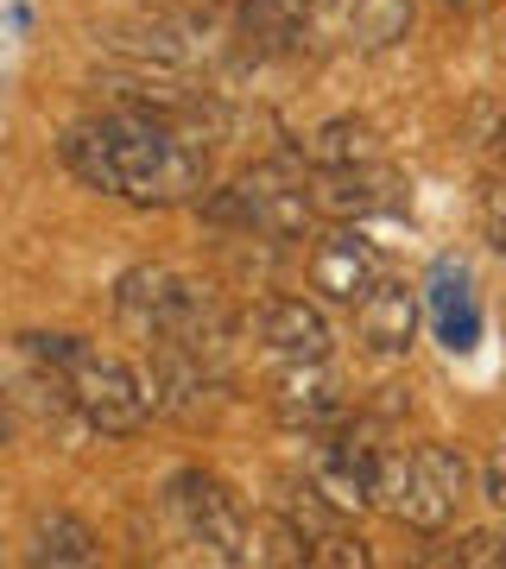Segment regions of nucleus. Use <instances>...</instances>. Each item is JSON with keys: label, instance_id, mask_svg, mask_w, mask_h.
<instances>
[{"label": "nucleus", "instance_id": "obj_14", "mask_svg": "<svg viewBox=\"0 0 506 569\" xmlns=\"http://www.w3.org/2000/svg\"><path fill=\"white\" fill-rule=\"evenodd\" d=\"M324 0H241V32L260 51H291V44L310 32Z\"/></svg>", "mask_w": 506, "mask_h": 569}, {"label": "nucleus", "instance_id": "obj_2", "mask_svg": "<svg viewBox=\"0 0 506 569\" xmlns=\"http://www.w3.org/2000/svg\"><path fill=\"white\" fill-rule=\"evenodd\" d=\"M463 481H468V462H463V449H449V443H418L411 456L380 449V462H374V507H386L411 531H444L456 500H463Z\"/></svg>", "mask_w": 506, "mask_h": 569}, {"label": "nucleus", "instance_id": "obj_8", "mask_svg": "<svg viewBox=\"0 0 506 569\" xmlns=\"http://www.w3.org/2000/svg\"><path fill=\"white\" fill-rule=\"evenodd\" d=\"M260 342L285 361H324L329 355V323L317 305H304V298H272L260 310Z\"/></svg>", "mask_w": 506, "mask_h": 569}, {"label": "nucleus", "instance_id": "obj_23", "mask_svg": "<svg viewBox=\"0 0 506 569\" xmlns=\"http://www.w3.org/2000/svg\"><path fill=\"white\" fill-rule=\"evenodd\" d=\"M500 159H506V127H500Z\"/></svg>", "mask_w": 506, "mask_h": 569}, {"label": "nucleus", "instance_id": "obj_5", "mask_svg": "<svg viewBox=\"0 0 506 569\" xmlns=\"http://www.w3.org/2000/svg\"><path fill=\"white\" fill-rule=\"evenodd\" d=\"M171 507H178L183 531L197 538L209 557H222V563H247V538H254V519L241 512V500L216 481V475H202V468H183L178 481H171Z\"/></svg>", "mask_w": 506, "mask_h": 569}, {"label": "nucleus", "instance_id": "obj_15", "mask_svg": "<svg viewBox=\"0 0 506 569\" xmlns=\"http://www.w3.org/2000/svg\"><path fill=\"white\" fill-rule=\"evenodd\" d=\"M108 51L115 58H133V63H159V70H178L190 58V44L171 20H152V26H115L108 32Z\"/></svg>", "mask_w": 506, "mask_h": 569}, {"label": "nucleus", "instance_id": "obj_17", "mask_svg": "<svg viewBox=\"0 0 506 569\" xmlns=\"http://www.w3.org/2000/svg\"><path fill=\"white\" fill-rule=\"evenodd\" d=\"M32 563H96V531L70 512H44L32 531Z\"/></svg>", "mask_w": 506, "mask_h": 569}, {"label": "nucleus", "instance_id": "obj_10", "mask_svg": "<svg viewBox=\"0 0 506 569\" xmlns=\"http://www.w3.org/2000/svg\"><path fill=\"white\" fill-rule=\"evenodd\" d=\"M405 183L386 171V164H348V171H329V183H317V209L329 216H374V209H393Z\"/></svg>", "mask_w": 506, "mask_h": 569}, {"label": "nucleus", "instance_id": "obj_12", "mask_svg": "<svg viewBox=\"0 0 506 569\" xmlns=\"http://www.w3.org/2000/svg\"><path fill=\"white\" fill-rule=\"evenodd\" d=\"M374 159H380V133H374V121H361V114L324 121L304 140V164H317V171H348V164H374Z\"/></svg>", "mask_w": 506, "mask_h": 569}, {"label": "nucleus", "instance_id": "obj_1", "mask_svg": "<svg viewBox=\"0 0 506 569\" xmlns=\"http://www.w3.org/2000/svg\"><path fill=\"white\" fill-rule=\"evenodd\" d=\"M115 127V159H121V197L127 203H190L209 183V152L190 133H178L159 114H108Z\"/></svg>", "mask_w": 506, "mask_h": 569}, {"label": "nucleus", "instance_id": "obj_22", "mask_svg": "<svg viewBox=\"0 0 506 569\" xmlns=\"http://www.w3.org/2000/svg\"><path fill=\"white\" fill-rule=\"evenodd\" d=\"M482 493L494 500V507H506V449H494V456H487V468H482Z\"/></svg>", "mask_w": 506, "mask_h": 569}, {"label": "nucleus", "instance_id": "obj_20", "mask_svg": "<svg viewBox=\"0 0 506 569\" xmlns=\"http://www.w3.org/2000/svg\"><path fill=\"white\" fill-rule=\"evenodd\" d=\"M456 563H506V538H494V531H468L463 545H456Z\"/></svg>", "mask_w": 506, "mask_h": 569}, {"label": "nucleus", "instance_id": "obj_16", "mask_svg": "<svg viewBox=\"0 0 506 569\" xmlns=\"http://www.w3.org/2000/svg\"><path fill=\"white\" fill-rule=\"evenodd\" d=\"M247 563H310V526H298L291 512H266L254 519V538H247Z\"/></svg>", "mask_w": 506, "mask_h": 569}, {"label": "nucleus", "instance_id": "obj_24", "mask_svg": "<svg viewBox=\"0 0 506 569\" xmlns=\"http://www.w3.org/2000/svg\"><path fill=\"white\" fill-rule=\"evenodd\" d=\"M463 7H468V0H463Z\"/></svg>", "mask_w": 506, "mask_h": 569}, {"label": "nucleus", "instance_id": "obj_18", "mask_svg": "<svg viewBox=\"0 0 506 569\" xmlns=\"http://www.w3.org/2000/svg\"><path fill=\"white\" fill-rule=\"evenodd\" d=\"M405 26H411V0H355V7H348V39L361 44V51L399 44Z\"/></svg>", "mask_w": 506, "mask_h": 569}, {"label": "nucleus", "instance_id": "obj_9", "mask_svg": "<svg viewBox=\"0 0 506 569\" xmlns=\"http://www.w3.org/2000/svg\"><path fill=\"white\" fill-rule=\"evenodd\" d=\"M411 336H418V291L380 279L361 298V342L374 348V355H405Z\"/></svg>", "mask_w": 506, "mask_h": 569}, {"label": "nucleus", "instance_id": "obj_19", "mask_svg": "<svg viewBox=\"0 0 506 569\" xmlns=\"http://www.w3.org/2000/svg\"><path fill=\"white\" fill-rule=\"evenodd\" d=\"M310 563H317V569H367V563H374V550H367L355 531L324 526L317 538H310Z\"/></svg>", "mask_w": 506, "mask_h": 569}, {"label": "nucleus", "instance_id": "obj_21", "mask_svg": "<svg viewBox=\"0 0 506 569\" xmlns=\"http://www.w3.org/2000/svg\"><path fill=\"white\" fill-rule=\"evenodd\" d=\"M482 216H487V241H494V247L506 253V183H494V190H487Z\"/></svg>", "mask_w": 506, "mask_h": 569}, {"label": "nucleus", "instance_id": "obj_3", "mask_svg": "<svg viewBox=\"0 0 506 569\" xmlns=\"http://www.w3.org/2000/svg\"><path fill=\"white\" fill-rule=\"evenodd\" d=\"M310 209H317V190L304 183L298 159H272V164H254L241 183L216 190L202 216L222 228H254V234H272V241H291L310 228Z\"/></svg>", "mask_w": 506, "mask_h": 569}, {"label": "nucleus", "instance_id": "obj_13", "mask_svg": "<svg viewBox=\"0 0 506 569\" xmlns=\"http://www.w3.org/2000/svg\"><path fill=\"white\" fill-rule=\"evenodd\" d=\"M63 164H70L89 190L121 197V159H115V127H108V121L70 127V133H63Z\"/></svg>", "mask_w": 506, "mask_h": 569}, {"label": "nucleus", "instance_id": "obj_4", "mask_svg": "<svg viewBox=\"0 0 506 569\" xmlns=\"http://www.w3.org/2000/svg\"><path fill=\"white\" fill-rule=\"evenodd\" d=\"M63 373H70V392H77V411L89 430H101V437H133L146 425L152 392H146V373H133L127 361H115V355H101V348L70 336Z\"/></svg>", "mask_w": 506, "mask_h": 569}, {"label": "nucleus", "instance_id": "obj_11", "mask_svg": "<svg viewBox=\"0 0 506 569\" xmlns=\"http://www.w3.org/2000/svg\"><path fill=\"white\" fill-rule=\"evenodd\" d=\"M310 481L336 512H367L374 507V456H355V449L329 443L310 456Z\"/></svg>", "mask_w": 506, "mask_h": 569}, {"label": "nucleus", "instance_id": "obj_6", "mask_svg": "<svg viewBox=\"0 0 506 569\" xmlns=\"http://www.w3.org/2000/svg\"><path fill=\"white\" fill-rule=\"evenodd\" d=\"M310 284L324 298H336V305H361L367 291L380 284V253H374V241H361L355 228L324 234V241L310 247Z\"/></svg>", "mask_w": 506, "mask_h": 569}, {"label": "nucleus", "instance_id": "obj_7", "mask_svg": "<svg viewBox=\"0 0 506 569\" xmlns=\"http://www.w3.org/2000/svg\"><path fill=\"white\" fill-rule=\"evenodd\" d=\"M272 406H279V418L291 430H324L343 418V387L317 361H291L279 373V387H272Z\"/></svg>", "mask_w": 506, "mask_h": 569}]
</instances>
